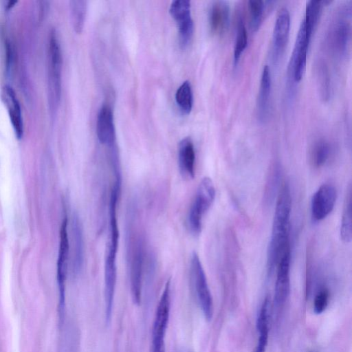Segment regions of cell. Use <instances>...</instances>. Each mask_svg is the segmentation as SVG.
Instances as JSON below:
<instances>
[{
  "label": "cell",
  "instance_id": "6da1fadb",
  "mask_svg": "<svg viewBox=\"0 0 352 352\" xmlns=\"http://www.w3.org/2000/svg\"><path fill=\"white\" fill-rule=\"evenodd\" d=\"M292 210L289 185L285 182L279 191L276 203L270 241L267 252V267L270 274L281 256L289 246V234Z\"/></svg>",
  "mask_w": 352,
  "mask_h": 352
},
{
  "label": "cell",
  "instance_id": "7a4b0ae2",
  "mask_svg": "<svg viewBox=\"0 0 352 352\" xmlns=\"http://www.w3.org/2000/svg\"><path fill=\"white\" fill-rule=\"evenodd\" d=\"M121 184L118 181L114 182L109 199V241L104 261V289L108 292L116 289L117 280L116 256L120 234L116 211Z\"/></svg>",
  "mask_w": 352,
  "mask_h": 352
},
{
  "label": "cell",
  "instance_id": "3957f363",
  "mask_svg": "<svg viewBox=\"0 0 352 352\" xmlns=\"http://www.w3.org/2000/svg\"><path fill=\"white\" fill-rule=\"evenodd\" d=\"M215 198V188L212 179L204 177L197 190L187 216V227L189 232L199 235L202 229L203 217L212 205Z\"/></svg>",
  "mask_w": 352,
  "mask_h": 352
},
{
  "label": "cell",
  "instance_id": "277c9868",
  "mask_svg": "<svg viewBox=\"0 0 352 352\" xmlns=\"http://www.w3.org/2000/svg\"><path fill=\"white\" fill-rule=\"evenodd\" d=\"M48 96L52 111L58 105L61 96L62 54L56 32L52 30L48 44Z\"/></svg>",
  "mask_w": 352,
  "mask_h": 352
},
{
  "label": "cell",
  "instance_id": "5b68a950",
  "mask_svg": "<svg viewBox=\"0 0 352 352\" xmlns=\"http://www.w3.org/2000/svg\"><path fill=\"white\" fill-rule=\"evenodd\" d=\"M190 277L197 302L207 320L213 315V300L208 285L205 272L198 254L193 252L190 263Z\"/></svg>",
  "mask_w": 352,
  "mask_h": 352
},
{
  "label": "cell",
  "instance_id": "8992f818",
  "mask_svg": "<svg viewBox=\"0 0 352 352\" xmlns=\"http://www.w3.org/2000/svg\"><path fill=\"white\" fill-rule=\"evenodd\" d=\"M170 279L167 280L156 308L150 352H165V336L170 309Z\"/></svg>",
  "mask_w": 352,
  "mask_h": 352
},
{
  "label": "cell",
  "instance_id": "52a82bcc",
  "mask_svg": "<svg viewBox=\"0 0 352 352\" xmlns=\"http://www.w3.org/2000/svg\"><path fill=\"white\" fill-rule=\"evenodd\" d=\"M68 220L65 217L60 229V242L57 260V283L58 287V314L62 320L65 307V280L67 273L69 243L67 232Z\"/></svg>",
  "mask_w": 352,
  "mask_h": 352
},
{
  "label": "cell",
  "instance_id": "ba28073f",
  "mask_svg": "<svg viewBox=\"0 0 352 352\" xmlns=\"http://www.w3.org/2000/svg\"><path fill=\"white\" fill-rule=\"evenodd\" d=\"M142 239L138 236L133 242L130 260V283L133 301L140 305L142 298V279L145 259Z\"/></svg>",
  "mask_w": 352,
  "mask_h": 352
},
{
  "label": "cell",
  "instance_id": "9c48e42d",
  "mask_svg": "<svg viewBox=\"0 0 352 352\" xmlns=\"http://www.w3.org/2000/svg\"><path fill=\"white\" fill-rule=\"evenodd\" d=\"M169 12L177 23L179 45L185 48L190 43L194 32L190 2L188 0H175L170 6Z\"/></svg>",
  "mask_w": 352,
  "mask_h": 352
},
{
  "label": "cell",
  "instance_id": "30bf717a",
  "mask_svg": "<svg viewBox=\"0 0 352 352\" xmlns=\"http://www.w3.org/2000/svg\"><path fill=\"white\" fill-rule=\"evenodd\" d=\"M310 40L307 37L305 23L302 19L295 41L288 65V78L298 82L302 78L306 66L307 53Z\"/></svg>",
  "mask_w": 352,
  "mask_h": 352
},
{
  "label": "cell",
  "instance_id": "8fae6325",
  "mask_svg": "<svg viewBox=\"0 0 352 352\" xmlns=\"http://www.w3.org/2000/svg\"><path fill=\"white\" fill-rule=\"evenodd\" d=\"M337 197L336 189L330 184H323L313 195L311 201V215L314 221L326 218L333 210Z\"/></svg>",
  "mask_w": 352,
  "mask_h": 352
},
{
  "label": "cell",
  "instance_id": "7c38bea8",
  "mask_svg": "<svg viewBox=\"0 0 352 352\" xmlns=\"http://www.w3.org/2000/svg\"><path fill=\"white\" fill-rule=\"evenodd\" d=\"M290 245L281 256L277 265L276 280L274 290V304L276 306L285 303L290 292Z\"/></svg>",
  "mask_w": 352,
  "mask_h": 352
},
{
  "label": "cell",
  "instance_id": "4fadbf2b",
  "mask_svg": "<svg viewBox=\"0 0 352 352\" xmlns=\"http://www.w3.org/2000/svg\"><path fill=\"white\" fill-rule=\"evenodd\" d=\"M290 27V15L286 8L279 10L276 16L272 36V58L274 63L279 61L286 47Z\"/></svg>",
  "mask_w": 352,
  "mask_h": 352
},
{
  "label": "cell",
  "instance_id": "5bb4252c",
  "mask_svg": "<svg viewBox=\"0 0 352 352\" xmlns=\"http://www.w3.org/2000/svg\"><path fill=\"white\" fill-rule=\"evenodd\" d=\"M1 98L7 109L15 136L21 140L24 133L23 120L21 105L13 88L8 85H4L1 91Z\"/></svg>",
  "mask_w": 352,
  "mask_h": 352
},
{
  "label": "cell",
  "instance_id": "9a60e30c",
  "mask_svg": "<svg viewBox=\"0 0 352 352\" xmlns=\"http://www.w3.org/2000/svg\"><path fill=\"white\" fill-rule=\"evenodd\" d=\"M195 151L190 137L184 138L178 145V166L185 179H192L195 175Z\"/></svg>",
  "mask_w": 352,
  "mask_h": 352
},
{
  "label": "cell",
  "instance_id": "2e32d148",
  "mask_svg": "<svg viewBox=\"0 0 352 352\" xmlns=\"http://www.w3.org/2000/svg\"><path fill=\"white\" fill-rule=\"evenodd\" d=\"M96 134L101 144L109 146H113L116 140V129L113 111L109 105H103L98 112Z\"/></svg>",
  "mask_w": 352,
  "mask_h": 352
},
{
  "label": "cell",
  "instance_id": "e0dca14e",
  "mask_svg": "<svg viewBox=\"0 0 352 352\" xmlns=\"http://www.w3.org/2000/svg\"><path fill=\"white\" fill-rule=\"evenodd\" d=\"M230 7L226 1H214L208 12V22L210 32L216 35L223 34L228 28Z\"/></svg>",
  "mask_w": 352,
  "mask_h": 352
},
{
  "label": "cell",
  "instance_id": "ac0fdd59",
  "mask_svg": "<svg viewBox=\"0 0 352 352\" xmlns=\"http://www.w3.org/2000/svg\"><path fill=\"white\" fill-rule=\"evenodd\" d=\"M72 235L74 254L72 269L74 274H78L84 262V236L81 221L78 214H75L72 220Z\"/></svg>",
  "mask_w": 352,
  "mask_h": 352
},
{
  "label": "cell",
  "instance_id": "d6986e66",
  "mask_svg": "<svg viewBox=\"0 0 352 352\" xmlns=\"http://www.w3.org/2000/svg\"><path fill=\"white\" fill-rule=\"evenodd\" d=\"M272 78L268 65H265L261 78L259 91L256 101L257 114L261 120H265L269 111V101L271 92Z\"/></svg>",
  "mask_w": 352,
  "mask_h": 352
},
{
  "label": "cell",
  "instance_id": "ffe728a7",
  "mask_svg": "<svg viewBox=\"0 0 352 352\" xmlns=\"http://www.w3.org/2000/svg\"><path fill=\"white\" fill-rule=\"evenodd\" d=\"M267 297L263 300L257 319L256 329L258 332V344L256 352H265L269 335L270 303Z\"/></svg>",
  "mask_w": 352,
  "mask_h": 352
},
{
  "label": "cell",
  "instance_id": "44dd1931",
  "mask_svg": "<svg viewBox=\"0 0 352 352\" xmlns=\"http://www.w3.org/2000/svg\"><path fill=\"white\" fill-rule=\"evenodd\" d=\"M351 26L348 21L339 19L333 25L330 33V42L334 50L339 53H344L347 49L350 38Z\"/></svg>",
  "mask_w": 352,
  "mask_h": 352
},
{
  "label": "cell",
  "instance_id": "7402d4cb",
  "mask_svg": "<svg viewBox=\"0 0 352 352\" xmlns=\"http://www.w3.org/2000/svg\"><path fill=\"white\" fill-rule=\"evenodd\" d=\"M351 188L346 192L340 226V238L346 243L351 242L352 239V210H351Z\"/></svg>",
  "mask_w": 352,
  "mask_h": 352
},
{
  "label": "cell",
  "instance_id": "603a6c76",
  "mask_svg": "<svg viewBox=\"0 0 352 352\" xmlns=\"http://www.w3.org/2000/svg\"><path fill=\"white\" fill-rule=\"evenodd\" d=\"M324 2V1L310 0L307 3L303 21L306 35L309 40L318 21Z\"/></svg>",
  "mask_w": 352,
  "mask_h": 352
},
{
  "label": "cell",
  "instance_id": "cb8c5ba5",
  "mask_svg": "<svg viewBox=\"0 0 352 352\" xmlns=\"http://www.w3.org/2000/svg\"><path fill=\"white\" fill-rule=\"evenodd\" d=\"M70 17L75 32H82L87 12V1L73 0L69 1Z\"/></svg>",
  "mask_w": 352,
  "mask_h": 352
},
{
  "label": "cell",
  "instance_id": "d4e9b609",
  "mask_svg": "<svg viewBox=\"0 0 352 352\" xmlns=\"http://www.w3.org/2000/svg\"><path fill=\"white\" fill-rule=\"evenodd\" d=\"M176 103L180 111L188 114L192 108L193 94L190 82L186 80L178 87L175 93Z\"/></svg>",
  "mask_w": 352,
  "mask_h": 352
},
{
  "label": "cell",
  "instance_id": "484cf974",
  "mask_svg": "<svg viewBox=\"0 0 352 352\" xmlns=\"http://www.w3.org/2000/svg\"><path fill=\"white\" fill-rule=\"evenodd\" d=\"M272 1H264L261 0H250L248 1L250 28L252 31H256L263 19L267 6Z\"/></svg>",
  "mask_w": 352,
  "mask_h": 352
},
{
  "label": "cell",
  "instance_id": "4316f807",
  "mask_svg": "<svg viewBox=\"0 0 352 352\" xmlns=\"http://www.w3.org/2000/svg\"><path fill=\"white\" fill-rule=\"evenodd\" d=\"M248 44V34L245 26L242 19L237 22L236 33L234 45V63L236 65L241 57V54L245 49Z\"/></svg>",
  "mask_w": 352,
  "mask_h": 352
},
{
  "label": "cell",
  "instance_id": "83f0119b",
  "mask_svg": "<svg viewBox=\"0 0 352 352\" xmlns=\"http://www.w3.org/2000/svg\"><path fill=\"white\" fill-rule=\"evenodd\" d=\"M331 155V146L325 140L317 142L311 151V160L316 167L322 166Z\"/></svg>",
  "mask_w": 352,
  "mask_h": 352
},
{
  "label": "cell",
  "instance_id": "f1b7e54d",
  "mask_svg": "<svg viewBox=\"0 0 352 352\" xmlns=\"http://www.w3.org/2000/svg\"><path fill=\"white\" fill-rule=\"evenodd\" d=\"M280 170L278 164H274L270 170L267 181L265 185L264 198L265 201L271 203L272 201L274 195L278 185L280 179Z\"/></svg>",
  "mask_w": 352,
  "mask_h": 352
},
{
  "label": "cell",
  "instance_id": "f546056e",
  "mask_svg": "<svg viewBox=\"0 0 352 352\" xmlns=\"http://www.w3.org/2000/svg\"><path fill=\"white\" fill-rule=\"evenodd\" d=\"M317 78L322 98L327 100L330 94V80L327 67L323 63L318 65Z\"/></svg>",
  "mask_w": 352,
  "mask_h": 352
},
{
  "label": "cell",
  "instance_id": "4dcf8cb0",
  "mask_svg": "<svg viewBox=\"0 0 352 352\" xmlns=\"http://www.w3.org/2000/svg\"><path fill=\"white\" fill-rule=\"evenodd\" d=\"M329 296V291L327 289H322L317 294L314 301L315 314H320L325 310L328 305Z\"/></svg>",
  "mask_w": 352,
  "mask_h": 352
},
{
  "label": "cell",
  "instance_id": "1f68e13d",
  "mask_svg": "<svg viewBox=\"0 0 352 352\" xmlns=\"http://www.w3.org/2000/svg\"><path fill=\"white\" fill-rule=\"evenodd\" d=\"M6 50V58H5V67L7 73H10L12 69L13 62V50L12 45L10 41H6L5 43Z\"/></svg>",
  "mask_w": 352,
  "mask_h": 352
},
{
  "label": "cell",
  "instance_id": "d6a6232c",
  "mask_svg": "<svg viewBox=\"0 0 352 352\" xmlns=\"http://www.w3.org/2000/svg\"><path fill=\"white\" fill-rule=\"evenodd\" d=\"M17 3V1H9L6 6V10H9L12 9Z\"/></svg>",
  "mask_w": 352,
  "mask_h": 352
},
{
  "label": "cell",
  "instance_id": "836d02e7",
  "mask_svg": "<svg viewBox=\"0 0 352 352\" xmlns=\"http://www.w3.org/2000/svg\"><path fill=\"white\" fill-rule=\"evenodd\" d=\"M184 352H190V351H184Z\"/></svg>",
  "mask_w": 352,
  "mask_h": 352
}]
</instances>
